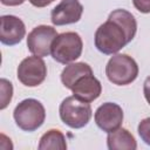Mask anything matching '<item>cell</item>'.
Listing matches in <instances>:
<instances>
[{
    "label": "cell",
    "instance_id": "obj_1",
    "mask_svg": "<svg viewBox=\"0 0 150 150\" xmlns=\"http://www.w3.org/2000/svg\"><path fill=\"white\" fill-rule=\"evenodd\" d=\"M136 30L135 16L125 9H115L96 29L95 47L103 54H116L135 38Z\"/></svg>",
    "mask_w": 150,
    "mask_h": 150
},
{
    "label": "cell",
    "instance_id": "obj_2",
    "mask_svg": "<svg viewBox=\"0 0 150 150\" xmlns=\"http://www.w3.org/2000/svg\"><path fill=\"white\" fill-rule=\"evenodd\" d=\"M13 117L21 130L35 131L43 124L46 110L40 101L35 98H26L15 107Z\"/></svg>",
    "mask_w": 150,
    "mask_h": 150
},
{
    "label": "cell",
    "instance_id": "obj_3",
    "mask_svg": "<svg viewBox=\"0 0 150 150\" xmlns=\"http://www.w3.org/2000/svg\"><path fill=\"white\" fill-rule=\"evenodd\" d=\"M105 75L112 84L127 86L136 80L138 66L131 56L127 54H115L105 66Z\"/></svg>",
    "mask_w": 150,
    "mask_h": 150
},
{
    "label": "cell",
    "instance_id": "obj_4",
    "mask_svg": "<svg viewBox=\"0 0 150 150\" xmlns=\"http://www.w3.org/2000/svg\"><path fill=\"white\" fill-rule=\"evenodd\" d=\"M61 121L73 129L86 127L91 118V107L89 102L81 101L74 95L66 97L59 108Z\"/></svg>",
    "mask_w": 150,
    "mask_h": 150
},
{
    "label": "cell",
    "instance_id": "obj_5",
    "mask_svg": "<svg viewBox=\"0 0 150 150\" xmlns=\"http://www.w3.org/2000/svg\"><path fill=\"white\" fill-rule=\"evenodd\" d=\"M82 48L83 42L81 36L75 32H66L54 39L50 54L56 62L67 64L81 56Z\"/></svg>",
    "mask_w": 150,
    "mask_h": 150
},
{
    "label": "cell",
    "instance_id": "obj_6",
    "mask_svg": "<svg viewBox=\"0 0 150 150\" xmlns=\"http://www.w3.org/2000/svg\"><path fill=\"white\" fill-rule=\"evenodd\" d=\"M18 80L26 87H36L41 84L47 76V66L42 57L38 55L23 59L16 70Z\"/></svg>",
    "mask_w": 150,
    "mask_h": 150
},
{
    "label": "cell",
    "instance_id": "obj_7",
    "mask_svg": "<svg viewBox=\"0 0 150 150\" xmlns=\"http://www.w3.org/2000/svg\"><path fill=\"white\" fill-rule=\"evenodd\" d=\"M57 32L52 26L41 25L32 29L27 36V47L33 55L40 57L48 56L54 39L57 36Z\"/></svg>",
    "mask_w": 150,
    "mask_h": 150
},
{
    "label": "cell",
    "instance_id": "obj_8",
    "mask_svg": "<svg viewBox=\"0 0 150 150\" xmlns=\"http://www.w3.org/2000/svg\"><path fill=\"white\" fill-rule=\"evenodd\" d=\"M94 118L101 130L111 132L121 128L123 122V110L117 103L105 102L96 109Z\"/></svg>",
    "mask_w": 150,
    "mask_h": 150
},
{
    "label": "cell",
    "instance_id": "obj_9",
    "mask_svg": "<svg viewBox=\"0 0 150 150\" xmlns=\"http://www.w3.org/2000/svg\"><path fill=\"white\" fill-rule=\"evenodd\" d=\"M83 13V6L79 0H62L50 13V20L55 26L77 22Z\"/></svg>",
    "mask_w": 150,
    "mask_h": 150
},
{
    "label": "cell",
    "instance_id": "obj_10",
    "mask_svg": "<svg viewBox=\"0 0 150 150\" xmlns=\"http://www.w3.org/2000/svg\"><path fill=\"white\" fill-rule=\"evenodd\" d=\"M26 27L21 19L14 15L1 16L0 28V41L6 46H14L21 42L25 38Z\"/></svg>",
    "mask_w": 150,
    "mask_h": 150
},
{
    "label": "cell",
    "instance_id": "obj_11",
    "mask_svg": "<svg viewBox=\"0 0 150 150\" xmlns=\"http://www.w3.org/2000/svg\"><path fill=\"white\" fill-rule=\"evenodd\" d=\"M70 90L76 98L90 103L101 95L102 86L93 73H89L79 77Z\"/></svg>",
    "mask_w": 150,
    "mask_h": 150
},
{
    "label": "cell",
    "instance_id": "obj_12",
    "mask_svg": "<svg viewBox=\"0 0 150 150\" xmlns=\"http://www.w3.org/2000/svg\"><path fill=\"white\" fill-rule=\"evenodd\" d=\"M107 145L110 150H135L137 148L135 137L124 128L108 132Z\"/></svg>",
    "mask_w": 150,
    "mask_h": 150
},
{
    "label": "cell",
    "instance_id": "obj_13",
    "mask_svg": "<svg viewBox=\"0 0 150 150\" xmlns=\"http://www.w3.org/2000/svg\"><path fill=\"white\" fill-rule=\"evenodd\" d=\"M89 73H93L91 67L84 62L69 63L64 67V69L61 73V81L66 88L71 89L79 77H81L82 75L89 74Z\"/></svg>",
    "mask_w": 150,
    "mask_h": 150
},
{
    "label": "cell",
    "instance_id": "obj_14",
    "mask_svg": "<svg viewBox=\"0 0 150 150\" xmlns=\"http://www.w3.org/2000/svg\"><path fill=\"white\" fill-rule=\"evenodd\" d=\"M39 149L40 150H49V149L66 150L67 149L66 137L60 130L50 129L41 136L40 143H39Z\"/></svg>",
    "mask_w": 150,
    "mask_h": 150
},
{
    "label": "cell",
    "instance_id": "obj_15",
    "mask_svg": "<svg viewBox=\"0 0 150 150\" xmlns=\"http://www.w3.org/2000/svg\"><path fill=\"white\" fill-rule=\"evenodd\" d=\"M0 90H1V104H0V109H5L8 103L12 100L13 96V86L9 81H7L6 79H1L0 80Z\"/></svg>",
    "mask_w": 150,
    "mask_h": 150
},
{
    "label": "cell",
    "instance_id": "obj_16",
    "mask_svg": "<svg viewBox=\"0 0 150 150\" xmlns=\"http://www.w3.org/2000/svg\"><path fill=\"white\" fill-rule=\"evenodd\" d=\"M137 130H138V135L142 138V141L146 143L148 145H150V117L142 120L138 124Z\"/></svg>",
    "mask_w": 150,
    "mask_h": 150
},
{
    "label": "cell",
    "instance_id": "obj_17",
    "mask_svg": "<svg viewBox=\"0 0 150 150\" xmlns=\"http://www.w3.org/2000/svg\"><path fill=\"white\" fill-rule=\"evenodd\" d=\"M132 4L141 13H150V0H132Z\"/></svg>",
    "mask_w": 150,
    "mask_h": 150
},
{
    "label": "cell",
    "instance_id": "obj_18",
    "mask_svg": "<svg viewBox=\"0 0 150 150\" xmlns=\"http://www.w3.org/2000/svg\"><path fill=\"white\" fill-rule=\"evenodd\" d=\"M143 93L146 102L150 104V76H148L143 83Z\"/></svg>",
    "mask_w": 150,
    "mask_h": 150
},
{
    "label": "cell",
    "instance_id": "obj_19",
    "mask_svg": "<svg viewBox=\"0 0 150 150\" xmlns=\"http://www.w3.org/2000/svg\"><path fill=\"white\" fill-rule=\"evenodd\" d=\"M54 0H29V2L35 7H46L50 5Z\"/></svg>",
    "mask_w": 150,
    "mask_h": 150
},
{
    "label": "cell",
    "instance_id": "obj_20",
    "mask_svg": "<svg viewBox=\"0 0 150 150\" xmlns=\"http://www.w3.org/2000/svg\"><path fill=\"white\" fill-rule=\"evenodd\" d=\"M26 0H1V4L5 6H19L22 5Z\"/></svg>",
    "mask_w": 150,
    "mask_h": 150
}]
</instances>
